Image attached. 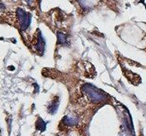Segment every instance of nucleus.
<instances>
[{
  "label": "nucleus",
  "instance_id": "obj_1",
  "mask_svg": "<svg viewBox=\"0 0 146 136\" xmlns=\"http://www.w3.org/2000/svg\"><path fill=\"white\" fill-rule=\"evenodd\" d=\"M82 92L84 96H86L87 99L93 104L104 103L108 99V95L107 93L89 83L84 84L82 87Z\"/></svg>",
  "mask_w": 146,
  "mask_h": 136
},
{
  "label": "nucleus",
  "instance_id": "obj_2",
  "mask_svg": "<svg viewBox=\"0 0 146 136\" xmlns=\"http://www.w3.org/2000/svg\"><path fill=\"white\" fill-rule=\"evenodd\" d=\"M16 17L18 25V28L21 31H26L31 23V15L24 10L18 8L16 11Z\"/></svg>",
  "mask_w": 146,
  "mask_h": 136
},
{
  "label": "nucleus",
  "instance_id": "obj_3",
  "mask_svg": "<svg viewBox=\"0 0 146 136\" xmlns=\"http://www.w3.org/2000/svg\"><path fill=\"white\" fill-rule=\"evenodd\" d=\"M35 50L38 51L39 54H43L44 50H45V39L42 37V34L40 31H38L36 38H35V42L34 43Z\"/></svg>",
  "mask_w": 146,
  "mask_h": 136
},
{
  "label": "nucleus",
  "instance_id": "obj_4",
  "mask_svg": "<svg viewBox=\"0 0 146 136\" xmlns=\"http://www.w3.org/2000/svg\"><path fill=\"white\" fill-rule=\"evenodd\" d=\"M64 124L67 126H73L76 125L78 122V118L77 116H66L63 119Z\"/></svg>",
  "mask_w": 146,
  "mask_h": 136
},
{
  "label": "nucleus",
  "instance_id": "obj_5",
  "mask_svg": "<svg viewBox=\"0 0 146 136\" xmlns=\"http://www.w3.org/2000/svg\"><path fill=\"white\" fill-rule=\"evenodd\" d=\"M58 105H59V99L58 97H56L52 102L49 104L48 106V111L50 114H55L56 111L58 110Z\"/></svg>",
  "mask_w": 146,
  "mask_h": 136
},
{
  "label": "nucleus",
  "instance_id": "obj_6",
  "mask_svg": "<svg viewBox=\"0 0 146 136\" xmlns=\"http://www.w3.org/2000/svg\"><path fill=\"white\" fill-rule=\"evenodd\" d=\"M57 39H58V44L59 45H64L67 43V36L64 33H58L57 34Z\"/></svg>",
  "mask_w": 146,
  "mask_h": 136
},
{
  "label": "nucleus",
  "instance_id": "obj_7",
  "mask_svg": "<svg viewBox=\"0 0 146 136\" xmlns=\"http://www.w3.org/2000/svg\"><path fill=\"white\" fill-rule=\"evenodd\" d=\"M46 123L41 118L39 117L37 122H36V129L43 132V131L46 130Z\"/></svg>",
  "mask_w": 146,
  "mask_h": 136
},
{
  "label": "nucleus",
  "instance_id": "obj_8",
  "mask_svg": "<svg viewBox=\"0 0 146 136\" xmlns=\"http://www.w3.org/2000/svg\"><path fill=\"white\" fill-rule=\"evenodd\" d=\"M5 11H6V8H5V5L2 4V3H0V18H1L5 15Z\"/></svg>",
  "mask_w": 146,
  "mask_h": 136
}]
</instances>
